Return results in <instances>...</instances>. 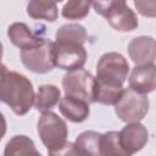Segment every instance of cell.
Masks as SVG:
<instances>
[{
    "label": "cell",
    "instance_id": "8992f818",
    "mask_svg": "<svg viewBox=\"0 0 156 156\" xmlns=\"http://www.w3.org/2000/svg\"><path fill=\"white\" fill-rule=\"evenodd\" d=\"M129 73V63L119 52L104 54L96 65V78L123 85Z\"/></svg>",
    "mask_w": 156,
    "mask_h": 156
},
{
    "label": "cell",
    "instance_id": "603a6c76",
    "mask_svg": "<svg viewBox=\"0 0 156 156\" xmlns=\"http://www.w3.org/2000/svg\"><path fill=\"white\" fill-rule=\"evenodd\" d=\"M134 6L141 16L149 18L156 17V0H134Z\"/></svg>",
    "mask_w": 156,
    "mask_h": 156
},
{
    "label": "cell",
    "instance_id": "ac0fdd59",
    "mask_svg": "<svg viewBox=\"0 0 156 156\" xmlns=\"http://www.w3.org/2000/svg\"><path fill=\"white\" fill-rule=\"evenodd\" d=\"M39 155L33 140L27 135H15L12 136L5 146L4 155L13 156V155Z\"/></svg>",
    "mask_w": 156,
    "mask_h": 156
},
{
    "label": "cell",
    "instance_id": "d6986e66",
    "mask_svg": "<svg viewBox=\"0 0 156 156\" xmlns=\"http://www.w3.org/2000/svg\"><path fill=\"white\" fill-rule=\"evenodd\" d=\"M55 39L57 41H76L84 44L88 40V33L82 24L67 23L56 30Z\"/></svg>",
    "mask_w": 156,
    "mask_h": 156
},
{
    "label": "cell",
    "instance_id": "277c9868",
    "mask_svg": "<svg viewBox=\"0 0 156 156\" xmlns=\"http://www.w3.org/2000/svg\"><path fill=\"white\" fill-rule=\"evenodd\" d=\"M95 79L96 77L84 68L68 71L62 78V88L66 95L82 99L91 104L95 102Z\"/></svg>",
    "mask_w": 156,
    "mask_h": 156
},
{
    "label": "cell",
    "instance_id": "8fae6325",
    "mask_svg": "<svg viewBox=\"0 0 156 156\" xmlns=\"http://www.w3.org/2000/svg\"><path fill=\"white\" fill-rule=\"evenodd\" d=\"M105 18L108 24L118 32H133L139 26L136 13L127 4L113 9L105 16Z\"/></svg>",
    "mask_w": 156,
    "mask_h": 156
},
{
    "label": "cell",
    "instance_id": "4fadbf2b",
    "mask_svg": "<svg viewBox=\"0 0 156 156\" xmlns=\"http://www.w3.org/2000/svg\"><path fill=\"white\" fill-rule=\"evenodd\" d=\"M7 37H9L10 41L15 46L20 48L21 50L37 46L44 40V38L34 34L30 30V28L23 22L12 23L7 28Z\"/></svg>",
    "mask_w": 156,
    "mask_h": 156
},
{
    "label": "cell",
    "instance_id": "5bb4252c",
    "mask_svg": "<svg viewBox=\"0 0 156 156\" xmlns=\"http://www.w3.org/2000/svg\"><path fill=\"white\" fill-rule=\"evenodd\" d=\"M123 93V85L95 79L94 101L102 105H115Z\"/></svg>",
    "mask_w": 156,
    "mask_h": 156
},
{
    "label": "cell",
    "instance_id": "5b68a950",
    "mask_svg": "<svg viewBox=\"0 0 156 156\" xmlns=\"http://www.w3.org/2000/svg\"><path fill=\"white\" fill-rule=\"evenodd\" d=\"M22 63L34 73H48L55 67L54 41L44 39L39 45L21 50Z\"/></svg>",
    "mask_w": 156,
    "mask_h": 156
},
{
    "label": "cell",
    "instance_id": "2e32d148",
    "mask_svg": "<svg viewBox=\"0 0 156 156\" xmlns=\"http://www.w3.org/2000/svg\"><path fill=\"white\" fill-rule=\"evenodd\" d=\"M61 100V91L54 84H43L38 88V93L35 95L34 107L40 111H50L54 106H56Z\"/></svg>",
    "mask_w": 156,
    "mask_h": 156
},
{
    "label": "cell",
    "instance_id": "44dd1931",
    "mask_svg": "<svg viewBox=\"0 0 156 156\" xmlns=\"http://www.w3.org/2000/svg\"><path fill=\"white\" fill-rule=\"evenodd\" d=\"M100 149H101V155L105 156H123L126 152L122 149L121 141H119V132H106L101 134V140H100Z\"/></svg>",
    "mask_w": 156,
    "mask_h": 156
},
{
    "label": "cell",
    "instance_id": "e0dca14e",
    "mask_svg": "<svg viewBox=\"0 0 156 156\" xmlns=\"http://www.w3.org/2000/svg\"><path fill=\"white\" fill-rule=\"evenodd\" d=\"M100 140H101V134L98 132L87 130L80 133L74 141L77 155H91V156L101 155Z\"/></svg>",
    "mask_w": 156,
    "mask_h": 156
},
{
    "label": "cell",
    "instance_id": "7c38bea8",
    "mask_svg": "<svg viewBox=\"0 0 156 156\" xmlns=\"http://www.w3.org/2000/svg\"><path fill=\"white\" fill-rule=\"evenodd\" d=\"M58 108L62 116L73 123L84 122L90 113L89 102L69 95H65V98H61Z\"/></svg>",
    "mask_w": 156,
    "mask_h": 156
},
{
    "label": "cell",
    "instance_id": "6da1fadb",
    "mask_svg": "<svg viewBox=\"0 0 156 156\" xmlns=\"http://www.w3.org/2000/svg\"><path fill=\"white\" fill-rule=\"evenodd\" d=\"M0 100L18 116L26 115L35 101L32 82L23 74L9 71L5 65L1 68Z\"/></svg>",
    "mask_w": 156,
    "mask_h": 156
},
{
    "label": "cell",
    "instance_id": "cb8c5ba5",
    "mask_svg": "<svg viewBox=\"0 0 156 156\" xmlns=\"http://www.w3.org/2000/svg\"><path fill=\"white\" fill-rule=\"evenodd\" d=\"M52 1H55V2L57 4V2H61V1H63V0H52Z\"/></svg>",
    "mask_w": 156,
    "mask_h": 156
},
{
    "label": "cell",
    "instance_id": "9a60e30c",
    "mask_svg": "<svg viewBox=\"0 0 156 156\" xmlns=\"http://www.w3.org/2000/svg\"><path fill=\"white\" fill-rule=\"evenodd\" d=\"M27 15L33 20L55 22L58 16V10L56 2L52 0H29L27 4Z\"/></svg>",
    "mask_w": 156,
    "mask_h": 156
},
{
    "label": "cell",
    "instance_id": "30bf717a",
    "mask_svg": "<svg viewBox=\"0 0 156 156\" xmlns=\"http://www.w3.org/2000/svg\"><path fill=\"white\" fill-rule=\"evenodd\" d=\"M128 85L130 89L141 94H149L156 90V65L135 66L129 74Z\"/></svg>",
    "mask_w": 156,
    "mask_h": 156
},
{
    "label": "cell",
    "instance_id": "52a82bcc",
    "mask_svg": "<svg viewBox=\"0 0 156 156\" xmlns=\"http://www.w3.org/2000/svg\"><path fill=\"white\" fill-rule=\"evenodd\" d=\"M55 66L65 71L83 68L87 61L84 44L76 41H54Z\"/></svg>",
    "mask_w": 156,
    "mask_h": 156
},
{
    "label": "cell",
    "instance_id": "ffe728a7",
    "mask_svg": "<svg viewBox=\"0 0 156 156\" xmlns=\"http://www.w3.org/2000/svg\"><path fill=\"white\" fill-rule=\"evenodd\" d=\"M93 0H67L61 10V15L66 20H83L88 16Z\"/></svg>",
    "mask_w": 156,
    "mask_h": 156
},
{
    "label": "cell",
    "instance_id": "7402d4cb",
    "mask_svg": "<svg viewBox=\"0 0 156 156\" xmlns=\"http://www.w3.org/2000/svg\"><path fill=\"white\" fill-rule=\"evenodd\" d=\"M126 4V0H93V7L96 13L105 17L113 9Z\"/></svg>",
    "mask_w": 156,
    "mask_h": 156
},
{
    "label": "cell",
    "instance_id": "7a4b0ae2",
    "mask_svg": "<svg viewBox=\"0 0 156 156\" xmlns=\"http://www.w3.org/2000/svg\"><path fill=\"white\" fill-rule=\"evenodd\" d=\"M38 133L49 155H77L74 144L67 141L66 122L55 112H41L38 121Z\"/></svg>",
    "mask_w": 156,
    "mask_h": 156
},
{
    "label": "cell",
    "instance_id": "9c48e42d",
    "mask_svg": "<svg viewBox=\"0 0 156 156\" xmlns=\"http://www.w3.org/2000/svg\"><path fill=\"white\" fill-rule=\"evenodd\" d=\"M128 55L135 66L154 63L156 60V40L147 35L132 39L128 44Z\"/></svg>",
    "mask_w": 156,
    "mask_h": 156
},
{
    "label": "cell",
    "instance_id": "3957f363",
    "mask_svg": "<svg viewBox=\"0 0 156 156\" xmlns=\"http://www.w3.org/2000/svg\"><path fill=\"white\" fill-rule=\"evenodd\" d=\"M117 117L126 122H140L149 111V99L146 94L138 93L130 88L123 89L118 101L113 105Z\"/></svg>",
    "mask_w": 156,
    "mask_h": 156
},
{
    "label": "cell",
    "instance_id": "ba28073f",
    "mask_svg": "<svg viewBox=\"0 0 156 156\" xmlns=\"http://www.w3.org/2000/svg\"><path fill=\"white\" fill-rule=\"evenodd\" d=\"M149 140V132L140 122H130L119 132V141L126 155L140 151Z\"/></svg>",
    "mask_w": 156,
    "mask_h": 156
}]
</instances>
